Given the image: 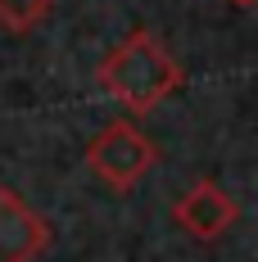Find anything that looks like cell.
<instances>
[{
  "label": "cell",
  "instance_id": "obj_1",
  "mask_svg": "<svg viewBox=\"0 0 258 262\" xmlns=\"http://www.w3.org/2000/svg\"><path fill=\"white\" fill-rule=\"evenodd\" d=\"M100 81L109 86V95H118L131 113H150V108L181 86V68L172 63V54L158 46L154 36L136 32L118 50L104 59Z\"/></svg>",
  "mask_w": 258,
  "mask_h": 262
},
{
  "label": "cell",
  "instance_id": "obj_2",
  "mask_svg": "<svg viewBox=\"0 0 258 262\" xmlns=\"http://www.w3.org/2000/svg\"><path fill=\"white\" fill-rule=\"evenodd\" d=\"M86 163H91V172H95L100 181H109L113 190H131V185L154 167V145L141 136V127H131V122H109V127L91 140Z\"/></svg>",
  "mask_w": 258,
  "mask_h": 262
},
{
  "label": "cell",
  "instance_id": "obj_3",
  "mask_svg": "<svg viewBox=\"0 0 258 262\" xmlns=\"http://www.w3.org/2000/svg\"><path fill=\"white\" fill-rule=\"evenodd\" d=\"M235 199L222 190V185H213V181H200L190 194H181V204H177V226H186L195 239H217V235H227L231 231V222H235Z\"/></svg>",
  "mask_w": 258,
  "mask_h": 262
},
{
  "label": "cell",
  "instance_id": "obj_4",
  "mask_svg": "<svg viewBox=\"0 0 258 262\" xmlns=\"http://www.w3.org/2000/svg\"><path fill=\"white\" fill-rule=\"evenodd\" d=\"M46 249V222L18 194L0 190V262H32Z\"/></svg>",
  "mask_w": 258,
  "mask_h": 262
},
{
  "label": "cell",
  "instance_id": "obj_5",
  "mask_svg": "<svg viewBox=\"0 0 258 262\" xmlns=\"http://www.w3.org/2000/svg\"><path fill=\"white\" fill-rule=\"evenodd\" d=\"M50 14V0H0V27L9 32H27Z\"/></svg>",
  "mask_w": 258,
  "mask_h": 262
},
{
  "label": "cell",
  "instance_id": "obj_6",
  "mask_svg": "<svg viewBox=\"0 0 258 262\" xmlns=\"http://www.w3.org/2000/svg\"><path fill=\"white\" fill-rule=\"evenodd\" d=\"M240 5H254V0H240Z\"/></svg>",
  "mask_w": 258,
  "mask_h": 262
}]
</instances>
